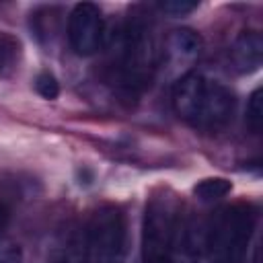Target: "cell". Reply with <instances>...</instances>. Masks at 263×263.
I'll return each instance as SVG.
<instances>
[{"label":"cell","instance_id":"cell-1","mask_svg":"<svg viewBox=\"0 0 263 263\" xmlns=\"http://www.w3.org/2000/svg\"><path fill=\"white\" fill-rule=\"evenodd\" d=\"M255 224H257V210L249 203H234L218 210L203 238L208 261L245 263Z\"/></svg>","mask_w":263,"mask_h":263},{"label":"cell","instance_id":"cell-5","mask_svg":"<svg viewBox=\"0 0 263 263\" xmlns=\"http://www.w3.org/2000/svg\"><path fill=\"white\" fill-rule=\"evenodd\" d=\"M105 39V21L99 6L80 2L72 8L68 18V41L78 55H92L101 49Z\"/></svg>","mask_w":263,"mask_h":263},{"label":"cell","instance_id":"cell-11","mask_svg":"<svg viewBox=\"0 0 263 263\" xmlns=\"http://www.w3.org/2000/svg\"><path fill=\"white\" fill-rule=\"evenodd\" d=\"M247 125L253 134L261 132V121H263V105H261V88H255L249 97L247 103Z\"/></svg>","mask_w":263,"mask_h":263},{"label":"cell","instance_id":"cell-17","mask_svg":"<svg viewBox=\"0 0 263 263\" xmlns=\"http://www.w3.org/2000/svg\"><path fill=\"white\" fill-rule=\"evenodd\" d=\"M164 263H168V261H164Z\"/></svg>","mask_w":263,"mask_h":263},{"label":"cell","instance_id":"cell-7","mask_svg":"<svg viewBox=\"0 0 263 263\" xmlns=\"http://www.w3.org/2000/svg\"><path fill=\"white\" fill-rule=\"evenodd\" d=\"M208 82L201 74L197 72H189L185 76H181L177 80V84L173 86V109L175 113L185 119L187 123H195L197 115H199V109H201V103H203V97H205V90H208Z\"/></svg>","mask_w":263,"mask_h":263},{"label":"cell","instance_id":"cell-2","mask_svg":"<svg viewBox=\"0 0 263 263\" xmlns=\"http://www.w3.org/2000/svg\"><path fill=\"white\" fill-rule=\"evenodd\" d=\"M181 220V203L168 189L154 191L146 203L142 224V257L144 263H164Z\"/></svg>","mask_w":263,"mask_h":263},{"label":"cell","instance_id":"cell-12","mask_svg":"<svg viewBox=\"0 0 263 263\" xmlns=\"http://www.w3.org/2000/svg\"><path fill=\"white\" fill-rule=\"evenodd\" d=\"M35 90H37L39 97H43L47 101H53L60 95V84H58V80L51 72H41L35 78Z\"/></svg>","mask_w":263,"mask_h":263},{"label":"cell","instance_id":"cell-8","mask_svg":"<svg viewBox=\"0 0 263 263\" xmlns=\"http://www.w3.org/2000/svg\"><path fill=\"white\" fill-rule=\"evenodd\" d=\"M263 58V37L257 31L242 33L230 47V62L236 72L249 74L261 66Z\"/></svg>","mask_w":263,"mask_h":263},{"label":"cell","instance_id":"cell-15","mask_svg":"<svg viewBox=\"0 0 263 263\" xmlns=\"http://www.w3.org/2000/svg\"><path fill=\"white\" fill-rule=\"evenodd\" d=\"M8 222H10V208L0 199V232L8 226Z\"/></svg>","mask_w":263,"mask_h":263},{"label":"cell","instance_id":"cell-9","mask_svg":"<svg viewBox=\"0 0 263 263\" xmlns=\"http://www.w3.org/2000/svg\"><path fill=\"white\" fill-rule=\"evenodd\" d=\"M168 49L177 58L193 60L201 53L203 49V39L197 31L193 29H175L168 37Z\"/></svg>","mask_w":263,"mask_h":263},{"label":"cell","instance_id":"cell-14","mask_svg":"<svg viewBox=\"0 0 263 263\" xmlns=\"http://www.w3.org/2000/svg\"><path fill=\"white\" fill-rule=\"evenodd\" d=\"M0 263H23L21 247L8 238H0Z\"/></svg>","mask_w":263,"mask_h":263},{"label":"cell","instance_id":"cell-10","mask_svg":"<svg viewBox=\"0 0 263 263\" xmlns=\"http://www.w3.org/2000/svg\"><path fill=\"white\" fill-rule=\"evenodd\" d=\"M232 191V183L224 177H210V179H203L199 181L195 187H193V193L199 201L203 203H210V201H216V199H222L224 195H228Z\"/></svg>","mask_w":263,"mask_h":263},{"label":"cell","instance_id":"cell-13","mask_svg":"<svg viewBox=\"0 0 263 263\" xmlns=\"http://www.w3.org/2000/svg\"><path fill=\"white\" fill-rule=\"evenodd\" d=\"M195 8H197V2H191V0H166L160 4V10L171 16H185Z\"/></svg>","mask_w":263,"mask_h":263},{"label":"cell","instance_id":"cell-16","mask_svg":"<svg viewBox=\"0 0 263 263\" xmlns=\"http://www.w3.org/2000/svg\"><path fill=\"white\" fill-rule=\"evenodd\" d=\"M6 62H8V51H6V47H4V43L0 41V72L4 70V66H6Z\"/></svg>","mask_w":263,"mask_h":263},{"label":"cell","instance_id":"cell-3","mask_svg":"<svg viewBox=\"0 0 263 263\" xmlns=\"http://www.w3.org/2000/svg\"><path fill=\"white\" fill-rule=\"evenodd\" d=\"M125 218L119 208L103 205L88 222L84 240V263H123Z\"/></svg>","mask_w":263,"mask_h":263},{"label":"cell","instance_id":"cell-4","mask_svg":"<svg viewBox=\"0 0 263 263\" xmlns=\"http://www.w3.org/2000/svg\"><path fill=\"white\" fill-rule=\"evenodd\" d=\"M117 72L127 88H140L150 80L154 64V43L146 23L134 18L119 35Z\"/></svg>","mask_w":263,"mask_h":263},{"label":"cell","instance_id":"cell-6","mask_svg":"<svg viewBox=\"0 0 263 263\" xmlns=\"http://www.w3.org/2000/svg\"><path fill=\"white\" fill-rule=\"evenodd\" d=\"M234 113V95L220 82H208V90L193 127L203 132L222 129Z\"/></svg>","mask_w":263,"mask_h":263}]
</instances>
